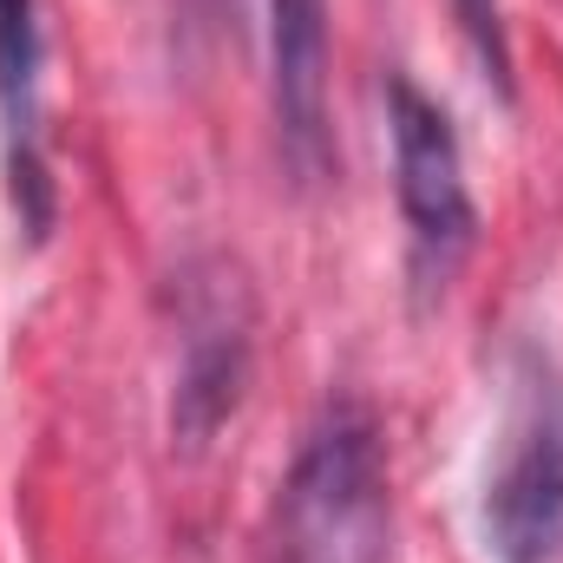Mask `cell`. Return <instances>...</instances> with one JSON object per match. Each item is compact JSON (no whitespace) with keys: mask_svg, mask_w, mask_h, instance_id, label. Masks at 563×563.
<instances>
[{"mask_svg":"<svg viewBox=\"0 0 563 563\" xmlns=\"http://www.w3.org/2000/svg\"><path fill=\"white\" fill-rule=\"evenodd\" d=\"M394 498L380 426L361 400L321 407L269 511V563H387Z\"/></svg>","mask_w":563,"mask_h":563,"instance_id":"6da1fadb","label":"cell"},{"mask_svg":"<svg viewBox=\"0 0 563 563\" xmlns=\"http://www.w3.org/2000/svg\"><path fill=\"white\" fill-rule=\"evenodd\" d=\"M177 308V367H170V445L184 459L210 452V439L236 420L250 367H256V295L236 256H190L170 288Z\"/></svg>","mask_w":563,"mask_h":563,"instance_id":"7a4b0ae2","label":"cell"},{"mask_svg":"<svg viewBox=\"0 0 563 563\" xmlns=\"http://www.w3.org/2000/svg\"><path fill=\"white\" fill-rule=\"evenodd\" d=\"M478 518L485 551L498 563L563 558V374L544 354H525L511 374V407L485 472Z\"/></svg>","mask_w":563,"mask_h":563,"instance_id":"3957f363","label":"cell"},{"mask_svg":"<svg viewBox=\"0 0 563 563\" xmlns=\"http://www.w3.org/2000/svg\"><path fill=\"white\" fill-rule=\"evenodd\" d=\"M387 132H394V197L407 223V276L420 301L445 295L478 243V210L465 184V151L439 99L407 73H387Z\"/></svg>","mask_w":563,"mask_h":563,"instance_id":"277c9868","label":"cell"},{"mask_svg":"<svg viewBox=\"0 0 563 563\" xmlns=\"http://www.w3.org/2000/svg\"><path fill=\"white\" fill-rule=\"evenodd\" d=\"M269 119L295 184H321L334 164L328 132V0H269Z\"/></svg>","mask_w":563,"mask_h":563,"instance_id":"5b68a950","label":"cell"},{"mask_svg":"<svg viewBox=\"0 0 563 563\" xmlns=\"http://www.w3.org/2000/svg\"><path fill=\"white\" fill-rule=\"evenodd\" d=\"M40 7L0 0V144H7V190L20 210V230L46 243L53 230V177H46V112H40Z\"/></svg>","mask_w":563,"mask_h":563,"instance_id":"8992f818","label":"cell"},{"mask_svg":"<svg viewBox=\"0 0 563 563\" xmlns=\"http://www.w3.org/2000/svg\"><path fill=\"white\" fill-rule=\"evenodd\" d=\"M452 13H459V26H465V40H472V53H478L485 79H492V86L511 99V46H505L498 0H452Z\"/></svg>","mask_w":563,"mask_h":563,"instance_id":"52a82bcc","label":"cell"}]
</instances>
